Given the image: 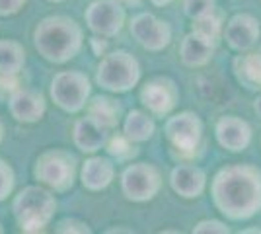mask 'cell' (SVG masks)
Listing matches in <instances>:
<instances>
[{"mask_svg": "<svg viewBox=\"0 0 261 234\" xmlns=\"http://www.w3.org/2000/svg\"><path fill=\"white\" fill-rule=\"evenodd\" d=\"M211 193L218 211L228 219H251L261 209V172L250 164L222 168L213 179Z\"/></svg>", "mask_w": 261, "mask_h": 234, "instance_id": "6da1fadb", "label": "cell"}, {"mask_svg": "<svg viewBox=\"0 0 261 234\" xmlns=\"http://www.w3.org/2000/svg\"><path fill=\"white\" fill-rule=\"evenodd\" d=\"M33 45L45 61L63 65L80 53L84 45V32L72 18L49 16L37 23L33 32Z\"/></svg>", "mask_w": 261, "mask_h": 234, "instance_id": "7a4b0ae2", "label": "cell"}, {"mask_svg": "<svg viewBox=\"0 0 261 234\" xmlns=\"http://www.w3.org/2000/svg\"><path fill=\"white\" fill-rule=\"evenodd\" d=\"M12 211L23 232H39L51 223L57 211V199L41 186H28L14 197Z\"/></svg>", "mask_w": 261, "mask_h": 234, "instance_id": "3957f363", "label": "cell"}, {"mask_svg": "<svg viewBox=\"0 0 261 234\" xmlns=\"http://www.w3.org/2000/svg\"><path fill=\"white\" fill-rule=\"evenodd\" d=\"M141 80V65L127 51H113L101 59L96 82L108 92H129Z\"/></svg>", "mask_w": 261, "mask_h": 234, "instance_id": "277c9868", "label": "cell"}, {"mask_svg": "<svg viewBox=\"0 0 261 234\" xmlns=\"http://www.w3.org/2000/svg\"><path fill=\"white\" fill-rule=\"evenodd\" d=\"M74 176H76V158L66 150L53 148L37 158L35 178L51 190H70L74 184Z\"/></svg>", "mask_w": 261, "mask_h": 234, "instance_id": "5b68a950", "label": "cell"}, {"mask_svg": "<svg viewBox=\"0 0 261 234\" xmlns=\"http://www.w3.org/2000/svg\"><path fill=\"white\" fill-rule=\"evenodd\" d=\"M90 94H92L90 78L78 70H63L55 74L51 82V98L61 110L68 113L84 110Z\"/></svg>", "mask_w": 261, "mask_h": 234, "instance_id": "8992f818", "label": "cell"}, {"mask_svg": "<svg viewBox=\"0 0 261 234\" xmlns=\"http://www.w3.org/2000/svg\"><path fill=\"white\" fill-rule=\"evenodd\" d=\"M121 188L129 201H150L162 188V176L158 168L148 162H137L125 168L121 174Z\"/></svg>", "mask_w": 261, "mask_h": 234, "instance_id": "52a82bcc", "label": "cell"}, {"mask_svg": "<svg viewBox=\"0 0 261 234\" xmlns=\"http://www.w3.org/2000/svg\"><path fill=\"white\" fill-rule=\"evenodd\" d=\"M88 30L99 37H115L125 23V8L121 0H96L84 14Z\"/></svg>", "mask_w": 261, "mask_h": 234, "instance_id": "ba28073f", "label": "cell"}, {"mask_svg": "<svg viewBox=\"0 0 261 234\" xmlns=\"http://www.w3.org/2000/svg\"><path fill=\"white\" fill-rule=\"evenodd\" d=\"M166 137L168 141L177 148L179 152H193L201 139H203V123L191 112H181L177 115H172L166 121Z\"/></svg>", "mask_w": 261, "mask_h": 234, "instance_id": "9c48e42d", "label": "cell"}, {"mask_svg": "<svg viewBox=\"0 0 261 234\" xmlns=\"http://www.w3.org/2000/svg\"><path fill=\"white\" fill-rule=\"evenodd\" d=\"M130 34L148 51H162L172 41V28L146 12L130 20Z\"/></svg>", "mask_w": 261, "mask_h": 234, "instance_id": "30bf717a", "label": "cell"}, {"mask_svg": "<svg viewBox=\"0 0 261 234\" xmlns=\"http://www.w3.org/2000/svg\"><path fill=\"white\" fill-rule=\"evenodd\" d=\"M141 101L148 112L156 117H164L172 112L177 103L175 84L168 78H154L141 90Z\"/></svg>", "mask_w": 261, "mask_h": 234, "instance_id": "8fae6325", "label": "cell"}, {"mask_svg": "<svg viewBox=\"0 0 261 234\" xmlns=\"http://www.w3.org/2000/svg\"><path fill=\"white\" fill-rule=\"evenodd\" d=\"M261 28L259 22L250 14H236L232 16L224 30V39L234 51H250L259 41Z\"/></svg>", "mask_w": 261, "mask_h": 234, "instance_id": "7c38bea8", "label": "cell"}, {"mask_svg": "<svg viewBox=\"0 0 261 234\" xmlns=\"http://www.w3.org/2000/svg\"><path fill=\"white\" fill-rule=\"evenodd\" d=\"M217 141L230 152H242L251 143V127L248 121L240 119L236 115H224L220 117L215 127Z\"/></svg>", "mask_w": 261, "mask_h": 234, "instance_id": "4fadbf2b", "label": "cell"}, {"mask_svg": "<svg viewBox=\"0 0 261 234\" xmlns=\"http://www.w3.org/2000/svg\"><path fill=\"white\" fill-rule=\"evenodd\" d=\"M8 110L16 121L37 123L47 112V103L39 92L18 88L8 98Z\"/></svg>", "mask_w": 261, "mask_h": 234, "instance_id": "5bb4252c", "label": "cell"}, {"mask_svg": "<svg viewBox=\"0 0 261 234\" xmlns=\"http://www.w3.org/2000/svg\"><path fill=\"white\" fill-rule=\"evenodd\" d=\"M109 127H106L103 123H99L96 117L86 115L82 119H78L74 123V131H72V139L78 150L82 152H98L99 148L108 145L109 141Z\"/></svg>", "mask_w": 261, "mask_h": 234, "instance_id": "9a60e30c", "label": "cell"}, {"mask_svg": "<svg viewBox=\"0 0 261 234\" xmlns=\"http://www.w3.org/2000/svg\"><path fill=\"white\" fill-rule=\"evenodd\" d=\"M170 184L177 195H181L185 199H195L207 188V176L201 168L179 164L172 170Z\"/></svg>", "mask_w": 261, "mask_h": 234, "instance_id": "2e32d148", "label": "cell"}, {"mask_svg": "<svg viewBox=\"0 0 261 234\" xmlns=\"http://www.w3.org/2000/svg\"><path fill=\"white\" fill-rule=\"evenodd\" d=\"M215 43L217 39L208 37V35H203L199 32H191L189 35H185L184 43H181V49H179V57L184 61L185 67H205L208 61L213 59V53H215Z\"/></svg>", "mask_w": 261, "mask_h": 234, "instance_id": "e0dca14e", "label": "cell"}, {"mask_svg": "<svg viewBox=\"0 0 261 234\" xmlns=\"http://www.w3.org/2000/svg\"><path fill=\"white\" fill-rule=\"evenodd\" d=\"M115 178V166L109 158L103 156H92L88 158L80 172L82 186L90 191H101L106 190L109 184Z\"/></svg>", "mask_w": 261, "mask_h": 234, "instance_id": "ac0fdd59", "label": "cell"}, {"mask_svg": "<svg viewBox=\"0 0 261 234\" xmlns=\"http://www.w3.org/2000/svg\"><path fill=\"white\" fill-rule=\"evenodd\" d=\"M234 74L248 90H261V53H248L234 59Z\"/></svg>", "mask_w": 261, "mask_h": 234, "instance_id": "d6986e66", "label": "cell"}, {"mask_svg": "<svg viewBox=\"0 0 261 234\" xmlns=\"http://www.w3.org/2000/svg\"><path fill=\"white\" fill-rule=\"evenodd\" d=\"M154 131H156V125L148 113L139 112V110L127 113L125 123H123V133L130 143H144L152 137Z\"/></svg>", "mask_w": 261, "mask_h": 234, "instance_id": "ffe728a7", "label": "cell"}, {"mask_svg": "<svg viewBox=\"0 0 261 234\" xmlns=\"http://www.w3.org/2000/svg\"><path fill=\"white\" fill-rule=\"evenodd\" d=\"M25 65V49L14 39H0V72L16 76Z\"/></svg>", "mask_w": 261, "mask_h": 234, "instance_id": "44dd1931", "label": "cell"}, {"mask_svg": "<svg viewBox=\"0 0 261 234\" xmlns=\"http://www.w3.org/2000/svg\"><path fill=\"white\" fill-rule=\"evenodd\" d=\"M119 113H121V106L115 100L111 98H106V96H98L94 98V101L88 106V115L96 117L99 123H103L106 127L113 129L117 121H119Z\"/></svg>", "mask_w": 261, "mask_h": 234, "instance_id": "7402d4cb", "label": "cell"}, {"mask_svg": "<svg viewBox=\"0 0 261 234\" xmlns=\"http://www.w3.org/2000/svg\"><path fill=\"white\" fill-rule=\"evenodd\" d=\"M184 10L191 20H199L213 14L215 0H184Z\"/></svg>", "mask_w": 261, "mask_h": 234, "instance_id": "603a6c76", "label": "cell"}, {"mask_svg": "<svg viewBox=\"0 0 261 234\" xmlns=\"http://www.w3.org/2000/svg\"><path fill=\"white\" fill-rule=\"evenodd\" d=\"M16 186V176H14V170L8 162H4L0 158V201H4Z\"/></svg>", "mask_w": 261, "mask_h": 234, "instance_id": "cb8c5ba5", "label": "cell"}, {"mask_svg": "<svg viewBox=\"0 0 261 234\" xmlns=\"http://www.w3.org/2000/svg\"><path fill=\"white\" fill-rule=\"evenodd\" d=\"M193 30H195V32H199V34L208 35V37L217 39L218 34H220V20H218L215 14H208V16H205V18H199V20H195V23H193Z\"/></svg>", "mask_w": 261, "mask_h": 234, "instance_id": "d4e9b609", "label": "cell"}, {"mask_svg": "<svg viewBox=\"0 0 261 234\" xmlns=\"http://www.w3.org/2000/svg\"><path fill=\"white\" fill-rule=\"evenodd\" d=\"M228 234L230 228L220 221H201L193 226V234Z\"/></svg>", "mask_w": 261, "mask_h": 234, "instance_id": "484cf974", "label": "cell"}, {"mask_svg": "<svg viewBox=\"0 0 261 234\" xmlns=\"http://www.w3.org/2000/svg\"><path fill=\"white\" fill-rule=\"evenodd\" d=\"M108 150H109V154L117 156V158L127 156L130 152V141L125 137V135H123V137H115V139L109 141Z\"/></svg>", "mask_w": 261, "mask_h": 234, "instance_id": "4316f807", "label": "cell"}, {"mask_svg": "<svg viewBox=\"0 0 261 234\" xmlns=\"http://www.w3.org/2000/svg\"><path fill=\"white\" fill-rule=\"evenodd\" d=\"M16 90H18V80H16V76L0 72V100H8Z\"/></svg>", "mask_w": 261, "mask_h": 234, "instance_id": "83f0119b", "label": "cell"}, {"mask_svg": "<svg viewBox=\"0 0 261 234\" xmlns=\"http://www.w3.org/2000/svg\"><path fill=\"white\" fill-rule=\"evenodd\" d=\"M28 0H0V16H14L25 6Z\"/></svg>", "mask_w": 261, "mask_h": 234, "instance_id": "f1b7e54d", "label": "cell"}, {"mask_svg": "<svg viewBox=\"0 0 261 234\" xmlns=\"http://www.w3.org/2000/svg\"><path fill=\"white\" fill-rule=\"evenodd\" d=\"M57 232H90V226L86 223H80V221H63L57 226Z\"/></svg>", "mask_w": 261, "mask_h": 234, "instance_id": "f546056e", "label": "cell"}, {"mask_svg": "<svg viewBox=\"0 0 261 234\" xmlns=\"http://www.w3.org/2000/svg\"><path fill=\"white\" fill-rule=\"evenodd\" d=\"M92 47H94V55H98L101 57L103 55V51H106V41H101L99 39V35H96V37H92Z\"/></svg>", "mask_w": 261, "mask_h": 234, "instance_id": "4dcf8cb0", "label": "cell"}, {"mask_svg": "<svg viewBox=\"0 0 261 234\" xmlns=\"http://www.w3.org/2000/svg\"><path fill=\"white\" fill-rule=\"evenodd\" d=\"M253 112H255V115L261 119V94L255 98V101H253Z\"/></svg>", "mask_w": 261, "mask_h": 234, "instance_id": "1f68e13d", "label": "cell"}, {"mask_svg": "<svg viewBox=\"0 0 261 234\" xmlns=\"http://www.w3.org/2000/svg\"><path fill=\"white\" fill-rule=\"evenodd\" d=\"M154 6H168L170 2H174V0H150Z\"/></svg>", "mask_w": 261, "mask_h": 234, "instance_id": "d6a6232c", "label": "cell"}, {"mask_svg": "<svg viewBox=\"0 0 261 234\" xmlns=\"http://www.w3.org/2000/svg\"><path fill=\"white\" fill-rule=\"evenodd\" d=\"M108 232H133L130 228H109Z\"/></svg>", "mask_w": 261, "mask_h": 234, "instance_id": "836d02e7", "label": "cell"}, {"mask_svg": "<svg viewBox=\"0 0 261 234\" xmlns=\"http://www.w3.org/2000/svg\"><path fill=\"white\" fill-rule=\"evenodd\" d=\"M2 137H4V125L0 121V143H2Z\"/></svg>", "mask_w": 261, "mask_h": 234, "instance_id": "e575fe53", "label": "cell"}, {"mask_svg": "<svg viewBox=\"0 0 261 234\" xmlns=\"http://www.w3.org/2000/svg\"><path fill=\"white\" fill-rule=\"evenodd\" d=\"M121 2H127V4H130V2H137V0H121Z\"/></svg>", "mask_w": 261, "mask_h": 234, "instance_id": "d590c367", "label": "cell"}, {"mask_svg": "<svg viewBox=\"0 0 261 234\" xmlns=\"http://www.w3.org/2000/svg\"><path fill=\"white\" fill-rule=\"evenodd\" d=\"M2 232H4V228H2V224H0V234H2Z\"/></svg>", "mask_w": 261, "mask_h": 234, "instance_id": "8d00e7d4", "label": "cell"}, {"mask_svg": "<svg viewBox=\"0 0 261 234\" xmlns=\"http://www.w3.org/2000/svg\"><path fill=\"white\" fill-rule=\"evenodd\" d=\"M49 2H63V0H49Z\"/></svg>", "mask_w": 261, "mask_h": 234, "instance_id": "74e56055", "label": "cell"}]
</instances>
